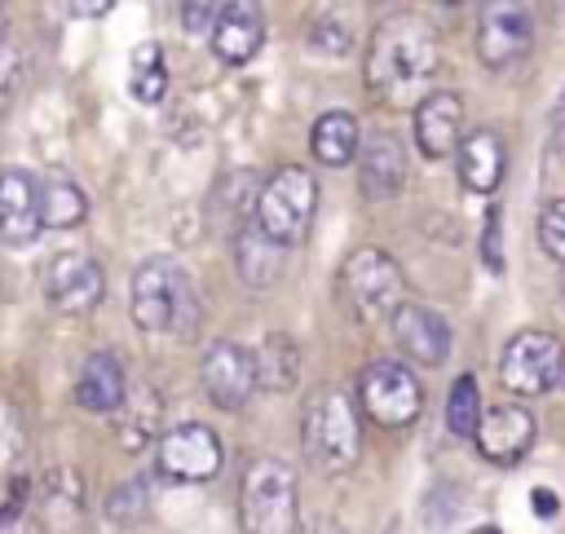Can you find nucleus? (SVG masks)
<instances>
[{"label": "nucleus", "instance_id": "4468645a", "mask_svg": "<svg viewBox=\"0 0 565 534\" xmlns=\"http://www.w3.org/2000/svg\"><path fill=\"white\" fill-rule=\"evenodd\" d=\"M84 521V481L75 468H49L35 477V525L44 534H75Z\"/></svg>", "mask_w": 565, "mask_h": 534}, {"label": "nucleus", "instance_id": "0eeeda50", "mask_svg": "<svg viewBox=\"0 0 565 534\" xmlns=\"http://www.w3.org/2000/svg\"><path fill=\"white\" fill-rule=\"evenodd\" d=\"M565 375V349L552 331H516L499 353V384L516 397L552 393Z\"/></svg>", "mask_w": 565, "mask_h": 534}, {"label": "nucleus", "instance_id": "aec40b11", "mask_svg": "<svg viewBox=\"0 0 565 534\" xmlns=\"http://www.w3.org/2000/svg\"><path fill=\"white\" fill-rule=\"evenodd\" d=\"M128 397V384H124V366L115 353H88L79 375H75V406L79 410H93V415H115Z\"/></svg>", "mask_w": 565, "mask_h": 534}, {"label": "nucleus", "instance_id": "ddd939ff", "mask_svg": "<svg viewBox=\"0 0 565 534\" xmlns=\"http://www.w3.org/2000/svg\"><path fill=\"white\" fill-rule=\"evenodd\" d=\"M44 291L49 300L62 309V313H93L102 305V291H106V278H102V265L93 256H79V252H66L49 265V278H44Z\"/></svg>", "mask_w": 565, "mask_h": 534}, {"label": "nucleus", "instance_id": "c85d7f7f", "mask_svg": "<svg viewBox=\"0 0 565 534\" xmlns=\"http://www.w3.org/2000/svg\"><path fill=\"white\" fill-rule=\"evenodd\" d=\"M31 521H35V481L13 477L9 494L0 499V534H26Z\"/></svg>", "mask_w": 565, "mask_h": 534}, {"label": "nucleus", "instance_id": "473e14b6", "mask_svg": "<svg viewBox=\"0 0 565 534\" xmlns=\"http://www.w3.org/2000/svg\"><path fill=\"white\" fill-rule=\"evenodd\" d=\"M141 512H146V485L141 481H128V485L110 490V499H106V516L110 521L132 525V521H141Z\"/></svg>", "mask_w": 565, "mask_h": 534}, {"label": "nucleus", "instance_id": "6ab92c4d", "mask_svg": "<svg viewBox=\"0 0 565 534\" xmlns=\"http://www.w3.org/2000/svg\"><path fill=\"white\" fill-rule=\"evenodd\" d=\"M260 40H265V18H260L256 4H243V0L221 4V18H216V26L207 35V44H212V53L221 62H234L238 66V62L256 57Z\"/></svg>", "mask_w": 565, "mask_h": 534}, {"label": "nucleus", "instance_id": "f3484780", "mask_svg": "<svg viewBox=\"0 0 565 534\" xmlns=\"http://www.w3.org/2000/svg\"><path fill=\"white\" fill-rule=\"evenodd\" d=\"M477 450L490 459V463H516L530 446H534V415L516 402H503V406H490L481 415V428H477Z\"/></svg>", "mask_w": 565, "mask_h": 534}, {"label": "nucleus", "instance_id": "39448f33", "mask_svg": "<svg viewBox=\"0 0 565 534\" xmlns=\"http://www.w3.org/2000/svg\"><path fill=\"white\" fill-rule=\"evenodd\" d=\"M402 296H406V278L384 247H358L340 265V300L358 322H366V327H375L384 318L393 322V313L406 305Z\"/></svg>", "mask_w": 565, "mask_h": 534}, {"label": "nucleus", "instance_id": "72a5a7b5", "mask_svg": "<svg viewBox=\"0 0 565 534\" xmlns=\"http://www.w3.org/2000/svg\"><path fill=\"white\" fill-rule=\"evenodd\" d=\"M18 84H22V53H18V44L0 40V115L13 106Z\"/></svg>", "mask_w": 565, "mask_h": 534}, {"label": "nucleus", "instance_id": "cd10ccee", "mask_svg": "<svg viewBox=\"0 0 565 534\" xmlns=\"http://www.w3.org/2000/svg\"><path fill=\"white\" fill-rule=\"evenodd\" d=\"M481 388H477V380L472 375H459L455 384H450V397H446V428L455 432V437H477V428H481Z\"/></svg>", "mask_w": 565, "mask_h": 534}, {"label": "nucleus", "instance_id": "5701e85b", "mask_svg": "<svg viewBox=\"0 0 565 534\" xmlns=\"http://www.w3.org/2000/svg\"><path fill=\"white\" fill-rule=\"evenodd\" d=\"M309 150H313L318 163H327V168L353 163L358 150H362L358 119H353L349 110H327V115H318V124H313V132H309Z\"/></svg>", "mask_w": 565, "mask_h": 534}, {"label": "nucleus", "instance_id": "b1692460", "mask_svg": "<svg viewBox=\"0 0 565 534\" xmlns=\"http://www.w3.org/2000/svg\"><path fill=\"white\" fill-rule=\"evenodd\" d=\"M234 260H238V278L247 287H274L282 274V247L274 238H265L256 229V221L234 238Z\"/></svg>", "mask_w": 565, "mask_h": 534}, {"label": "nucleus", "instance_id": "1a4fd4ad", "mask_svg": "<svg viewBox=\"0 0 565 534\" xmlns=\"http://www.w3.org/2000/svg\"><path fill=\"white\" fill-rule=\"evenodd\" d=\"M477 57L490 71H503L521 62L534 44V9L521 0H494L477 13Z\"/></svg>", "mask_w": 565, "mask_h": 534}, {"label": "nucleus", "instance_id": "dca6fc26", "mask_svg": "<svg viewBox=\"0 0 565 534\" xmlns=\"http://www.w3.org/2000/svg\"><path fill=\"white\" fill-rule=\"evenodd\" d=\"M415 146L424 159H446L459 154L463 146V102L455 93H428L415 106Z\"/></svg>", "mask_w": 565, "mask_h": 534}, {"label": "nucleus", "instance_id": "bb28decb", "mask_svg": "<svg viewBox=\"0 0 565 534\" xmlns=\"http://www.w3.org/2000/svg\"><path fill=\"white\" fill-rule=\"evenodd\" d=\"M128 84H132V97L137 102H159L168 93V62H163V49L154 40H146V44L132 49V75H128Z\"/></svg>", "mask_w": 565, "mask_h": 534}, {"label": "nucleus", "instance_id": "f03ea898", "mask_svg": "<svg viewBox=\"0 0 565 534\" xmlns=\"http://www.w3.org/2000/svg\"><path fill=\"white\" fill-rule=\"evenodd\" d=\"M128 309H132V322L141 331L181 335V340H194L199 318H203V305H199V291H194L190 274L168 256H150L132 269Z\"/></svg>", "mask_w": 565, "mask_h": 534}, {"label": "nucleus", "instance_id": "f257e3e1", "mask_svg": "<svg viewBox=\"0 0 565 534\" xmlns=\"http://www.w3.org/2000/svg\"><path fill=\"white\" fill-rule=\"evenodd\" d=\"M437 62H441V40L437 31L415 18V13H388L375 31H371V44H366V62H362V75H366V88L388 102V106H406V102H424V84L437 75Z\"/></svg>", "mask_w": 565, "mask_h": 534}, {"label": "nucleus", "instance_id": "c9c22d12", "mask_svg": "<svg viewBox=\"0 0 565 534\" xmlns=\"http://www.w3.org/2000/svg\"><path fill=\"white\" fill-rule=\"evenodd\" d=\"M481 260L486 269H503V247H499V207L486 212V229H481Z\"/></svg>", "mask_w": 565, "mask_h": 534}, {"label": "nucleus", "instance_id": "e433bc0d", "mask_svg": "<svg viewBox=\"0 0 565 534\" xmlns=\"http://www.w3.org/2000/svg\"><path fill=\"white\" fill-rule=\"evenodd\" d=\"M530 503H534V516H547V521L561 512V499H556L552 490H543V485H534V490H530Z\"/></svg>", "mask_w": 565, "mask_h": 534}, {"label": "nucleus", "instance_id": "7ed1b4c3", "mask_svg": "<svg viewBox=\"0 0 565 534\" xmlns=\"http://www.w3.org/2000/svg\"><path fill=\"white\" fill-rule=\"evenodd\" d=\"M300 450L309 459V468L340 477L358 463L362 455V428H358V406L349 393L322 384L305 397L300 410Z\"/></svg>", "mask_w": 565, "mask_h": 534}, {"label": "nucleus", "instance_id": "58836bf2", "mask_svg": "<svg viewBox=\"0 0 565 534\" xmlns=\"http://www.w3.org/2000/svg\"><path fill=\"white\" fill-rule=\"evenodd\" d=\"M66 9H71V13H79V18H93V13H106L110 4H106V0H97V4H66Z\"/></svg>", "mask_w": 565, "mask_h": 534}, {"label": "nucleus", "instance_id": "393cba45", "mask_svg": "<svg viewBox=\"0 0 565 534\" xmlns=\"http://www.w3.org/2000/svg\"><path fill=\"white\" fill-rule=\"evenodd\" d=\"M300 375V353L287 335H265V344L256 349V384L265 393H287Z\"/></svg>", "mask_w": 565, "mask_h": 534}, {"label": "nucleus", "instance_id": "7c9ffc66", "mask_svg": "<svg viewBox=\"0 0 565 534\" xmlns=\"http://www.w3.org/2000/svg\"><path fill=\"white\" fill-rule=\"evenodd\" d=\"M539 247L565 265V199H552L539 207Z\"/></svg>", "mask_w": 565, "mask_h": 534}, {"label": "nucleus", "instance_id": "4be33fe9", "mask_svg": "<svg viewBox=\"0 0 565 534\" xmlns=\"http://www.w3.org/2000/svg\"><path fill=\"white\" fill-rule=\"evenodd\" d=\"M115 432H119V446L124 450H141L154 437H163V397H159L154 384L128 388L124 406L115 410Z\"/></svg>", "mask_w": 565, "mask_h": 534}, {"label": "nucleus", "instance_id": "c756f323", "mask_svg": "<svg viewBox=\"0 0 565 534\" xmlns=\"http://www.w3.org/2000/svg\"><path fill=\"white\" fill-rule=\"evenodd\" d=\"M309 49H313V53H331V57L349 53V49H353L349 22H344L335 9H313V18H309Z\"/></svg>", "mask_w": 565, "mask_h": 534}, {"label": "nucleus", "instance_id": "4c0bfd02", "mask_svg": "<svg viewBox=\"0 0 565 534\" xmlns=\"http://www.w3.org/2000/svg\"><path fill=\"white\" fill-rule=\"evenodd\" d=\"M305 534H349V530H344L335 516H313V521L305 525Z\"/></svg>", "mask_w": 565, "mask_h": 534}, {"label": "nucleus", "instance_id": "2f4dec72", "mask_svg": "<svg viewBox=\"0 0 565 534\" xmlns=\"http://www.w3.org/2000/svg\"><path fill=\"white\" fill-rule=\"evenodd\" d=\"M18 455H22V415L13 402L0 397V477L13 472Z\"/></svg>", "mask_w": 565, "mask_h": 534}, {"label": "nucleus", "instance_id": "20e7f679", "mask_svg": "<svg viewBox=\"0 0 565 534\" xmlns=\"http://www.w3.org/2000/svg\"><path fill=\"white\" fill-rule=\"evenodd\" d=\"M296 472L282 459H252L238 485V530L243 534H296Z\"/></svg>", "mask_w": 565, "mask_h": 534}, {"label": "nucleus", "instance_id": "a878e982", "mask_svg": "<svg viewBox=\"0 0 565 534\" xmlns=\"http://www.w3.org/2000/svg\"><path fill=\"white\" fill-rule=\"evenodd\" d=\"M88 216V199L71 177H49L44 181V225L49 229H75Z\"/></svg>", "mask_w": 565, "mask_h": 534}, {"label": "nucleus", "instance_id": "2eb2a0df", "mask_svg": "<svg viewBox=\"0 0 565 534\" xmlns=\"http://www.w3.org/2000/svg\"><path fill=\"white\" fill-rule=\"evenodd\" d=\"M393 340L419 366H441L450 357V327H446V318L433 313L428 305H415V300H406L393 313Z\"/></svg>", "mask_w": 565, "mask_h": 534}, {"label": "nucleus", "instance_id": "f704fd0d", "mask_svg": "<svg viewBox=\"0 0 565 534\" xmlns=\"http://www.w3.org/2000/svg\"><path fill=\"white\" fill-rule=\"evenodd\" d=\"M177 13H181V26H185V31H207V35H212V26H216V18H221V4L185 0Z\"/></svg>", "mask_w": 565, "mask_h": 534}, {"label": "nucleus", "instance_id": "423d86ee", "mask_svg": "<svg viewBox=\"0 0 565 534\" xmlns=\"http://www.w3.org/2000/svg\"><path fill=\"white\" fill-rule=\"evenodd\" d=\"M313 207H318V185H313V172L300 168V163H287L278 168L265 185H260V199H256V229L265 238H274L278 247H291L309 234L313 225Z\"/></svg>", "mask_w": 565, "mask_h": 534}, {"label": "nucleus", "instance_id": "ea45409f", "mask_svg": "<svg viewBox=\"0 0 565 534\" xmlns=\"http://www.w3.org/2000/svg\"><path fill=\"white\" fill-rule=\"evenodd\" d=\"M472 534H503V530H499V525H477Z\"/></svg>", "mask_w": 565, "mask_h": 534}, {"label": "nucleus", "instance_id": "a19ab883", "mask_svg": "<svg viewBox=\"0 0 565 534\" xmlns=\"http://www.w3.org/2000/svg\"><path fill=\"white\" fill-rule=\"evenodd\" d=\"M561 300H565V274H561Z\"/></svg>", "mask_w": 565, "mask_h": 534}, {"label": "nucleus", "instance_id": "a211bd4d", "mask_svg": "<svg viewBox=\"0 0 565 534\" xmlns=\"http://www.w3.org/2000/svg\"><path fill=\"white\" fill-rule=\"evenodd\" d=\"M358 185L371 203L393 199L406 185V154H402V141L393 132H375L358 150Z\"/></svg>", "mask_w": 565, "mask_h": 534}, {"label": "nucleus", "instance_id": "6e6552de", "mask_svg": "<svg viewBox=\"0 0 565 534\" xmlns=\"http://www.w3.org/2000/svg\"><path fill=\"white\" fill-rule=\"evenodd\" d=\"M358 402H362V410L380 428H406L424 410V388H419V380H415L411 366H402L393 357H375V362L362 366Z\"/></svg>", "mask_w": 565, "mask_h": 534}, {"label": "nucleus", "instance_id": "412c9836", "mask_svg": "<svg viewBox=\"0 0 565 534\" xmlns=\"http://www.w3.org/2000/svg\"><path fill=\"white\" fill-rule=\"evenodd\" d=\"M455 163H459L463 190H472V194H494L499 181H503V141H499V132H494V128L468 132L463 146H459V154H455Z\"/></svg>", "mask_w": 565, "mask_h": 534}, {"label": "nucleus", "instance_id": "f8f14e48", "mask_svg": "<svg viewBox=\"0 0 565 534\" xmlns=\"http://www.w3.org/2000/svg\"><path fill=\"white\" fill-rule=\"evenodd\" d=\"M44 229V181L22 168L0 172V243L26 247Z\"/></svg>", "mask_w": 565, "mask_h": 534}, {"label": "nucleus", "instance_id": "9b49d317", "mask_svg": "<svg viewBox=\"0 0 565 534\" xmlns=\"http://www.w3.org/2000/svg\"><path fill=\"white\" fill-rule=\"evenodd\" d=\"M199 380H203V393H207L221 410H238V406L260 388V384H256V353H247V349L234 344V340H216V344L203 353Z\"/></svg>", "mask_w": 565, "mask_h": 534}, {"label": "nucleus", "instance_id": "9d476101", "mask_svg": "<svg viewBox=\"0 0 565 534\" xmlns=\"http://www.w3.org/2000/svg\"><path fill=\"white\" fill-rule=\"evenodd\" d=\"M159 472L168 481H212L221 472V437L207 424H177L159 437Z\"/></svg>", "mask_w": 565, "mask_h": 534}]
</instances>
